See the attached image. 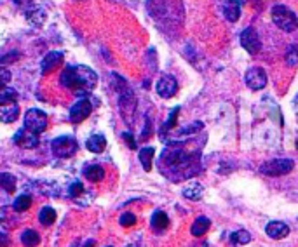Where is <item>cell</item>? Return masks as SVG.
<instances>
[{
	"label": "cell",
	"mask_w": 298,
	"mask_h": 247,
	"mask_svg": "<svg viewBox=\"0 0 298 247\" xmlns=\"http://www.w3.org/2000/svg\"><path fill=\"white\" fill-rule=\"evenodd\" d=\"M21 242H23L24 247H35L40 242V237L35 230H24L23 235H21Z\"/></svg>",
	"instance_id": "obj_24"
},
{
	"label": "cell",
	"mask_w": 298,
	"mask_h": 247,
	"mask_svg": "<svg viewBox=\"0 0 298 247\" xmlns=\"http://www.w3.org/2000/svg\"><path fill=\"white\" fill-rule=\"evenodd\" d=\"M93 244H94V242H93V241H89V242H87V244H86V247H93Z\"/></svg>",
	"instance_id": "obj_38"
},
{
	"label": "cell",
	"mask_w": 298,
	"mask_h": 247,
	"mask_svg": "<svg viewBox=\"0 0 298 247\" xmlns=\"http://www.w3.org/2000/svg\"><path fill=\"white\" fill-rule=\"evenodd\" d=\"M19 58V54H9V56H2V59H0V63H2V65H7V63L9 61H16V59Z\"/></svg>",
	"instance_id": "obj_34"
},
{
	"label": "cell",
	"mask_w": 298,
	"mask_h": 247,
	"mask_svg": "<svg viewBox=\"0 0 298 247\" xmlns=\"http://www.w3.org/2000/svg\"><path fill=\"white\" fill-rule=\"evenodd\" d=\"M178 114H180V107H175L171 110V114H169V117H168V121H166L164 124V129L162 130H166V129H171L173 125L176 124V117H178Z\"/></svg>",
	"instance_id": "obj_30"
},
{
	"label": "cell",
	"mask_w": 298,
	"mask_h": 247,
	"mask_svg": "<svg viewBox=\"0 0 298 247\" xmlns=\"http://www.w3.org/2000/svg\"><path fill=\"white\" fill-rule=\"evenodd\" d=\"M241 45H243L248 52H251V54H257V52H260L262 42H260V37H258V33H257V30H255V28L250 26V28H246L243 33H241Z\"/></svg>",
	"instance_id": "obj_6"
},
{
	"label": "cell",
	"mask_w": 298,
	"mask_h": 247,
	"mask_svg": "<svg viewBox=\"0 0 298 247\" xmlns=\"http://www.w3.org/2000/svg\"><path fill=\"white\" fill-rule=\"evenodd\" d=\"M202 192H204V188H202L201 183L192 181L190 185H187L185 188H183V197L189 200H199L202 197Z\"/></svg>",
	"instance_id": "obj_15"
},
{
	"label": "cell",
	"mask_w": 298,
	"mask_h": 247,
	"mask_svg": "<svg viewBox=\"0 0 298 247\" xmlns=\"http://www.w3.org/2000/svg\"><path fill=\"white\" fill-rule=\"evenodd\" d=\"M155 89H157V94L161 98H173L178 91V82L173 75H162Z\"/></svg>",
	"instance_id": "obj_8"
},
{
	"label": "cell",
	"mask_w": 298,
	"mask_h": 247,
	"mask_svg": "<svg viewBox=\"0 0 298 247\" xmlns=\"http://www.w3.org/2000/svg\"><path fill=\"white\" fill-rule=\"evenodd\" d=\"M243 9V0H223V14L230 23H236L241 17Z\"/></svg>",
	"instance_id": "obj_12"
},
{
	"label": "cell",
	"mask_w": 298,
	"mask_h": 247,
	"mask_svg": "<svg viewBox=\"0 0 298 247\" xmlns=\"http://www.w3.org/2000/svg\"><path fill=\"white\" fill-rule=\"evenodd\" d=\"M199 129H202V122H197V124H194V125H190V127H185V129H182V130H180V136H182V134H192V132H197Z\"/></svg>",
	"instance_id": "obj_32"
},
{
	"label": "cell",
	"mask_w": 298,
	"mask_h": 247,
	"mask_svg": "<svg viewBox=\"0 0 298 247\" xmlns=\"http://www.w3.org/2000/svg\"><path fill=\"white\" fill-rule=\"evenodd\" d=\"M51 150L54 153V157L68 158L77 151V141L72 136H59L56 139H52Z\"/></svg>",
	"instance_id": "obj_4"
},
{
	"label": "cell",
	"mask_w": 298,
	"mask_h": 247,
	"mask_svg": "<svg viewBox=\"0 0 298 247\" xmlns=\"http://www.w3.org/2000/svg\"><path fill=\"white\" fill-rule=\"evenodd\" d=\"M0 186L9 193L14 192V188H16V178L12 174H9V172H2L0 174Z\"/></svg>",
	"instance_id": "obj_25"
},
{
	"label": "cell",
	"mask_w": 298,
	"mask_h": 247,
	"mask_svg": "<svg viewBox=\"0 0 298 247\" xmlns=\"http://www.w3.org/2000/svg\"><path fill=\"white\" fill-rule=\"evenodd\" d=\"M17 115H19V107H17L16 103L7 105V107H2V110H0V117H2V121L5 124L14 122L17 119Z\"/></svg>",
	"instance_id": "obj_16"
},
{
	"label": "cell",
	"mask_w": 298,
	"mask_h": 247,
	"mask_svg": "<svg viewBox=\"0 0 298 247\" xmlns=\"http://www.w3.org/2000/svg\"><path fill=\"white\" fill-rule=\"evenodd\" d=\"M129 247H138V246H129Z\"/></svg>",
	"instance_id": "obj_39"
},
{
	"label": "cell",
	"mask_w": 298,
	"mask_h": 247,
	"mask_svg": "<svg viewBox=\"0 0 298 247\" xmlns=\"http://www.w3.org/2000/svg\"><path fill=\"white\" fill-rule=\"evenodd\" d=\"M272 21L279 30L286 31V33H292L298 28V17L290 7L278 3V5L272 7Z\"/></svg>",
	"instance_id": "obj_2"
},
{
	"label": "cell",
	"mask_w": 298,
	"mask_h": 247,
	"mask_svg": "<svg viewBox=\"0 0 298 247\" xmlns=\"http://www.w3.org/2000/svg\"><path fill=\"white\" fill-rule=\"evenodd\" d=\"M209 225H211V221H209L208 218L199 216L196 220V223L192 225V235H194V237H202V235L208 232Z\"/></svg>",
	"instance_id": "obj_19"
},
{
	"label": "cell",
	"mask_w": 298,
	"mask_h": 247,
	"mask_svg": "<svg viewBox=\"0 0 298 247\" xmlns=\"http://www.w3.org/2000/svg\"><path fill=\"white\" fill-rule=\"evenodd\" d=\"M38 221L44 227H51L56 221V211L52 207H42V211L38 213Z\"/></svg>",
	"instance_id": "obj_21"
},
{
	"label": "cell",
	"mask_w": 298,
	"mask_h": 247,
	"mask_svg": "<svg viewBox=\"0 0 298 247\" xmlns=\"http://www.w3.org/2000/svg\"><path fill=\"white\" fill-rule=\"evenodd\" d=\"M122 137H124V141H127V144H129L131 150H136V143H134V139H133V134H131V132H124Z\"/></svg>",
	"instance_id": "obj_33"
},
{
	"label": "cell",
	"mask_w": 298,
	"mask_h": 247,
	"mask_svg": "<svg viewBox=\"0 0 298 247\" xmlns=\"http://www.w3.org/2000/svg\"><path fill=\"white\" fill-rule=\"evenodd\" d=\"M293 165H295V162L290 160V158H274L271 162H265L260 167V172L267 176H283L290 174L293 171Z\"/></svg>",
	"instance_id": "obj_5"
},
{
	"label": "cell",
	"mask_w": 298,
	"mask_h": 247,
	"mask_svg": "<svg viewBox=\"0 0 298 247\" xmlns=\"http://www.w3.org/2000/svg\"><path fill=\"white\" fill-rule=\"evenodd\" d=\"M82 192H84V186L80 185V183H73V185L68 188V195L70 197H77V195H80Z\"/></svg>",
	"instance_id": "obj_31"
},
{
	"label": "cell",
	"mask_w": 298,
	"mask_h": 247,
	"mask_svg": "<svg viewBox=\"0 0 298 247\" xmlns=\"http://www.w3.org/2000/svg\"><path fill=\"white\" fill-rule=\"evenodd\" d=\"M84 176L93 183L101 181V179L105 178V169H103L101 165H87L86 171H84Z\"/></svg>",
	"instance_id": "obj_18"
},
{
	"label": "cell",
	"mask_w": 298,
	"mask_h": 247,
	"mask_svg": "<svg viewBox=\"0 0 298 247\" xmlns=\"http://www.w3.org/2000/svg\"><path fill=\"white\" fill-rule=\"evenodd\" d=\"M286 63L290 66H297L298 65V45L293 44L286 49Z\"/></svg>",
	"instance_id": "obj_27"
},
{
	"label": "cell",
	"mask_w": 298,
	"mask_h": 247,
	"mask_svg": "<svg viewBox=\"0 0 298 247\" xmlns=\"http://www.w3.org/2000/svg\"><path fill=\"white\" fill-rule=\"evenodd\" d=\"M24 129L33 134H40L47 129V115L38 108H30L24 115Z\"/></svg>",
	"instance_id": "obj_3"
},
{
	"label": "cell",
	"mask_w": 298,
	"mask_h": 247,
	"mask_svg": "<svg viewBox=\"0 0 298 247\" xmlns=\"http://www.w3.org/2000/svg\"><path fill=\"white\" fill-rule=\"evenodd\" d=\"M250 241H251V234H248L246 230H239L236 234H232L234 244H248Z\"/></svg>",
	"instance_id": "obj_28"
},
{
	"label": "cell",
	"mask_w": 298,
	"mask_h": 247,
	"mask_svg": "<svg viewBox=\"0 0 298 247\" xmlns=\"http://www.w3.org/2000/svg\"><path fill=\"white\" fill-rule=\"evenodd\" d=\"M265 232H267V235L271 239H274V241H279V239L288 237L290 228H288V225L281 223V221H271V223L267 225V228H265Z\"/></svg>",
	"instance_id": "obj_13"
},
{
	"label": "cell",
	"mask_w": 298,
	"mask_h": 247,
	"mask_svg": "<svg viewBox=\"0 0 298 247\" xmlns=\"http://www.w3.org/2000/svg\"><path fill=\"white\" fill-rule=\"evenodd\" d=\"M59 82L66 89L75 91V96L86 98L91 89H94L98 82V75L89 68V66L75 65V66H66L63 70Z\"/></svg>",
	"instance_id": "obj_1"
},
{
	"label": "cell",
	"mask_w": 298,
	"mask_h": 247,
	"mask_svg": "<svg viewBox=\"0 0 298 247\" xmlns=\"http://www.w3.org/2000/svg\"><path fill=\"white\" fill-rule=\"evenodd\" d=\"M14 3H16V5H19V7H26L28 9V5H30L31 3V0H12Z\"/></svg>",
	"instance_id": "obj_35"
},
{
	"label": "cell",
	"mask_w": 298,
	"mask_h": 247,
	"mask_svg": "<svg viewBox=\"0 0 298 247\" xmlns=\"http://www.w3.org/2000/svg\"><path fill=\"white\" fill-rule=\"evenodd\" d=\"M17 100V93L10 87H3L0 91V105L2 107H7V105H14V101Z\"/></svg>",
	"instance_id": "obj_23"
},
{
	"label": "cell",
	"mask_w": 298,
	"mask_h": 247,
	"mask_svg": "<svg viewBox=\"0 0 298 247\" xmlns=\"http://www.w3.org/2000/svg\"><path fill=\"white\" fill-rule=\"evenodd\" d=\"M9 79H10L9 72H7L5 68H2V82H3V84H7V82H9Z\"/></svg>",
	"instance_id": "obj_37"
},
{
	"label": "cell",
	"mask_w": 298,
	"mask_h": 247,
	"mask_svg": "<svg viewBox=\"0 0 298 247\" xmlns=\"http://www.w3.org/2000/svg\"><path fill=\"white\" fill-rule=\"evenodd\" d=\"M119 223H120V227L129 228V227H133V225H136V216H134L133 213H124L122 216H120Z\"/></svg>",
	"instance_id": "obj_29"
},
{
	"label": "cell",
	"mask_w": 298,
	"mask_h": 247,
	"mask_svg": "<svg viewBox=\"0 0 298 247\" xmlns=\"http://www.w3.org/2000/svg\"><path fill=\"white\" fill-rule=\"evenodd\" d=\"M14 143L17 144L19 148H26V150H31L38 144V137L37 134L30 132L28 129H19L16 134H14Z\"/></svg>",
	"instance_id": "obj_10"
},
{
	"label": "cell",
	"mask_w": 298,
	"mask_h": 247,
	"mask_svg": "<svg viewBox=\"0 0 298 247\" xmlns=\"http://www.w3.org/2000/svg\"><path fill=\"white\" fill-rule=\"evenodd\" d=\"M26 17L35 26H38V24H42V21L45 19V12L40 7H31V9H26Z\"/></svg>",
	"instance_id": "obj_22"
},
{
	"label": "cell",
	"mask_w": 298,
	"mask_h": 247,
	"mask_svg": "<svg viewBox=\"0 0 298 247\" xmlns=\"http://www.w3.org/2000/svg\"><path fill=\"white\" fill-rule=\"evenodd\" d=\"M86 146H87V150L93 151V153H101V151L106 148L105 136H103V134H94V136H91L89 139H87Z\"/></svg>",
	"instance_id": "obj_14"
},
{
	"label": "cell",
	"mask_w": 298,
	"mask_h": 247,
	"mask_svg": "<svg viewBox=\"0 0 298 247\" xmlns=\"http://www.w3.org/2000/svg\"><path fill=\"white\" fill-rule=\"evenodd\" d=\"M154 153H155V148L147 146L143 150H140V162L143 165L145 171H152V160H154Z\"/></svg>",
	"instance_id": "obj_20"
},
{
	"label": "cell",
	"mask_w": 298,
	"mask_h": 247,
	"mask_svg": "<svg viewBox=\"0 0 298 247\" xmlns=\"http://www.w3.org/2000/svg\"><path fill=\"white\" fill-rule=\"evenodd\" d=\"M91 110H93V107H91L89 101L79 100L72 108H70V121H72L73 124L82 122L84 119H87L91 115Z\"/></svg>",
	"instance_id": "obj_9"
},
{
	"label": "cell",
	"mask_w": 298,
	"mask_h": 247,
	"mask_svg": "<svg viewBox=\"0 0 298 247\" xmlns=\"http://www.w3.org/2000/svg\"><path fill=\"white\" fill-rule=\"evenodd\" d=\"M61 61H63V52H59V51L47 52V54L44 56V59H42V63H40L42 75H47V73H51L52 70H54Z\"/></svg>",
	"instance_id": "obj_11"
},
{
	"label": "cell",
	"mask_w": 298,
	"mask_h": 247,
	"mask_svg": "<svg viewBox=\"0 0 298 247\" xmlns=\"http://www.w3.org/2000/svg\"><path fill=\"white\" fill-rule=\"evenodd\" d=\"M150 223H152V228H155V230H159V232L166 230V228L169 227V220H168V216H166V214L162 213V211H155V213L152 214Z\"/></svg>",
	"instance_id": "obj_17"
},
{
	"label": "cell",
	"mask_w": 298,
	"mask_h": 247,
	"mask_svg": "<svg viewBox=\"0 0 298 247\" xmlns=\"http://www.w3.org/2000/svg\"><path fill=\"white\" fill-rule=\"evenodd\" d=\"M30 206H31V197L30 195H19L12 204L14 211H17V213H24V211L30 209Z\"/></svg>",
	"instance_id": "obj_26"
},
{
	"label": "cell",
	"mask_w": 298,
	"mask_h": 247,
	"mask_svg": "<svg viewBox=\"0 0 298 247\" xmlns=\"http://www.w3.org/2000/svg\"><path fill=\"white\" fill-rule=\"evenodd\" d=\"M246 86L250 87L251 91H260L267 86V73L264 72L262 68L255 66V68L248 70L246 73Z\"/></svg>",
	"instance_id": "obj_7"
},
{
	"label": "cell",
	"mask_w": 298,
	"mask_h": 247,
	"mask_svg": "<svg viewBox=\"0 0 298 247\" xmlns=\"http://www.w3.org/2000/svg\"><path fill=\"white\" fill-rule=\"evenodd\" d=\"M148 132H150V121L147 119V127H145L143 134H141V139H147V137H148Z\"/></svg>",
	"instance_id": "obj_36"
}]
</instances>
